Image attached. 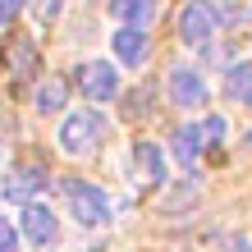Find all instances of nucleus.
I'll list each match as a JSON object with an SVG mask.
<instances>
[{
	"label": "nucleus",
	"instance_id": "1",
	"mask_svg": "<svg viewBox=\"0 0 252 252\" xmlns=\"http://www.w3.org/2000/svg\"><path fill=\"white\" fill-rule=\"evenodd\" d=\"M60 192H64L69 216L78 220L83 229H101V225H110L115 206H110V197H106L96 184H87V179H64V184H60Z\"/></svg>",
	"mask_w": 252,
	"mask_h": 252
},
{
	"label": "nucleus",
	"instance_id": "2",
	"mask_svg": "<svg viewBox=\"0 0 252 252\" xmlns=\"http://www.w3.org/2000/svg\"><path fill=\"white\" fill-rule=\"evenodd\" d=\"M60 152L64 156H87V152H96L101 138H106V120H101V110H73L69 120L60 124Z\"/></svg>",
	"mask_w": 252,
	"mask_h": 252
},
{
	"label": "nucleus",
	"instance_id": "3",
	"mask_svg": "<svg viewBox=\"0 0 252 252\" xmlns=\"http://www.w3.org/2000/svg\"><path fill=\"white\" fill-rule=\"evenodd\" d=\"M216 32H220V9L211 5V0H192V5H184V14H179V37L188 41V46H211L216 41Z\"/></svg>",
	"mask_w": 252,
	"mask_h": 252
},
{
	"label": "nucleus",
	"instance_id": "4",
	"mask_svg": "<svg viewBox=\"0 0 252 252\" xmlns=\"http://www.w3.org/2000/svg\"><path fill=\"white\" fill-rule=\"evenodd\" d=\"M78 87L87 101H115L120 96V69L110 60H83L78 64Z\"/></svg>",
	"mask_w": 252,
	"mask_h": 252
},
{
	"label": "nucleus",
	"instance_id": "5",
	"mask_svg": "<svg viewBox=\"0 0 252 252\" xmlns=\"http://www.w3.org/2000/svg\"><path fill=\"white\" fill-rule=\"evenodd\" d=\"M165 87H170V101L184 106V110H197V106H206V96H211V92H206V78L192 64H174Z\"/></svg>",
	"mask_w": 252,
	"mask_h": 252
},
{
	"label": "nucleus",
	"instance_id": "6",
	"mask_svg": "<svg viewBox=\"0 0 252 252\" xmlns=\"http://www.w3.org/2000/svg\"><path fill=\"white\" fill-rule=\"evenodd\" d=\"M133 179L147 184V188L165 184V156H160L156 142H133Z\"/></svg>",
	"mask_w": 252,
	"mask_h": 252
},
{
	"label": "nucleus",
	"instance_id": "7",
	"mask_svg": "<svg viewBox=\"0 0 252 252\" xmlns=\"http://www.w3.org/2000/svg\"><path fill=\"white\" fill-rule=\"evenodd\" d=\"M23 234H28L37 248H51L55 239H60L55 211H51V206H41V202H28V206H23Z\"/></svg>",
	"mask_w": 252,
	"mask_h": 252
},
{
	"label": "nucleus",
	"instance_id": "8",
	"mask_svg": "<svg viewBox=\"0 0 252 252\" xmlns=\"http://www.w3.org/2000/svg\"><path fill=\"white\" fill-rule=\"evenodd\" d=\"M110 51H115V60L124 69H138L147 60V51H152V37H147L142 28H120V32L110 37Z\"/></svg>",
	"mask_w": 252,
	"mask_h": 252
},
{
	"label": "nucleus",
	"instance_id": "9",
	"mask_svg": "<svg viewBox=\"0 0 252 252\" xmlns=\"http://www.w3.org/2000/svg\"><path fill=\"white\" fill-rule=\"evenodd\" d=\"M41 184H46V170H41V165H19V170H9V174H5V197L28 202Z\"/></svg>",
	"mask_w": 252,
	"mask_h": 252
},
{
	"label": "nucleus",
	"instance_id": "10",
	"mask_svg": "<svg viewBox=\"0 0 252 252\" xmlns=\"http://www.w3.org/2000/svg\"><path fill=\"white\" fill-rule=\"evenodd\" d=\"M110 14L120 19V28H147L156 19V0H110Z\"/></svg>",
	"mask_w": 252,
	"mask_h": 252
},
{
	"label": "nucleus",
	"instance_id": "11",
	"mask_svg": "<svg viewBox=\"0 0 252 252\" xmlns=\"http://www.w3.org/2000/svg\"><path fill=\"white\" fill-rule=\"evenodd\" d=\"M206 152V138H202V124H184L174 133V156H179V165H197V156Z\"/></svg>",
	"mask_w": 252,
	"mask_h": 252
},
{
	"label": "nucleus",
	"instance_id": "12",
	"mask_svg": "<svg viewBox=\"0 0 252 252\" xmlns=\"http://www.w3.org/2000/svg\"><path fill=\"white\" fill-rule=\"evenodd\" d=\"M64 96H69V87H64V78H51L46 83H37V110L41 115H60L64 110Z\"/></svg>",
	"mask_w": 252,
	"mask_h": 252
},
{
	"label": "nucleus",
	"instance_id": "13",
	"mask_svg": "<svg viewBox=\"0 0 252 252\" xmlns=\"http://www.w3.org/2000/svg\"><path fill=\"white\" fill-rule=\"evenodd\" d=\"M225 92L239 101V106H248V110H252V60H243V64H234V69H229Z\"/></svg>",
	"mask_w": 252,
	"mask_h": 252
},
{
	"label": "nucleus",
	"instance_id": "14",
	"mask_svg": "<svg viewBox=\"0 0 252 252\" xmlns=\"http://www.w3.org/2000/svg\"><path fill=\"white\" fill-rule=\"evenodd\" d=\"M225 133H229V124L220 120V115H211V120L202 124V138H206V147H220V142H225Z\"/></svg>",
	"mask_w": 252,
	"mask_h": 252
},
{
	"label": "nucleus",
	"instance_id": "15",
	"mask_svg": "<svg viewBox=\"0 0 252 252\" xmlns=\"http://www.w3.org/2000/svg\"><path fill=\"white\" fill-rule=\"evenodd\" d=\"M0 252H19V225L9 216H0Z\"/></svg>",
	"mask_w": 252,
	"mask_h": 252
},
{
	"label": "nucleus",
	"instance_id": "16",
	"mask_svg": "<svg viewBox=\"0 0 252 252\" xmlns=\"http://www.w3.org/2000/svg\"><path fill=\"white\" fill-rule=\"evenodd\" d=\"M23 14V0H0V28H9Z\"/></svg>",
	"mask_w": 252,
	"mask_h": 252
},
{
	"label": "nucleus",
	"instance_id": "17",
	"mask_svg": "<svg viewBox=\"0 0 252 252\" xmlns=\"http://www.w3.org/2000/svg\"><path fill=\"white\" fill-rule=\"evenodd\" d=\"M60 5H64V0H37V14H41V19H55Z\"/></svg>",
	"mask_w": 252,
	"mask_h": 252
},
{
	"label": "nucleus",
	"instance_id": "18",
	"mask_svg": "<svg viewBox=\"0 0 252 252\" xmlns=\"http://www.w3.org/2000/svg\"><path fill=\"white\" fill-rule=\"evenodd\" d=\"M229 252H252V248H248V239H234V243H229Z\"/></svg>",
	"mask_w": 252,
	"mask_h": 252
}]
</instances>
